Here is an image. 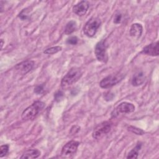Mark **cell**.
<instances>
[{
  "mask_svg": "<svg viewBox=\"0 0 159 159\" xmlns=\"http://www.w3.org/2000/svg\"><path fill=\"white\" fill-rule=\"evenodd\" d=\"M121 20H122V15H121V14H120V13L116 14L115 17H114V22L115 24H119Z\"/></svg>",
  "mask_w": 159,
  "mask_h": 159,
  "instance_id": "cell-23",
  "label": "cell"
},
{
  "mask_svg": "<svg viewBox=\"0 0 159 159\" xmlns=\"http://www.w3.org/2000/svg\"><path fill=\"white\" fill-rule=\"evenodd\" d=\"M40 155V152L37 149H31L26 151L20 157V158H37Z\"/></svg>",
  "mask_w": 159,
  "mask_h": 159,
  "instance_id": "cell-14",
  "label": "cell"
},
{
  "mask_svg": "<svg viewBox=\"0 0 159 159\" xmlns=\"http://www.w3.org/2000/svg\"><path fill=\"white\" fill-rule=\"evenodd\" d=\"M80 129V127L78 125H74L71 127V130H70V133L72 134H76Z\"/></svg>",
  "mask_w": 159,
  "mask_h": 159,
  "instance_id": "cell-24",
  "label": "cell"
},
{
  "mask_svg": "<svg viewBox=\"0 0 159 159\" xmlns=\"http://www.w3.org/2000/svg\"><path fill=\"white\" fill-rule=\"evenodd\" d=\"M78 38L76 36H72L68 38L66 40V43L70 45H76L78 43Z\"/></svg>",
  "mask_w": 159,
  "mask_h": 159,
  "instance_id": "cell-20",
  "label": "cell"
},
{
  "mask_svg": "<svg viewBox=\"0 0 159 159\" xmlns=\"http://www.w3.org/2000/svg\"><path fill=\"white\" fill-rule=\"evenodd\" d=\"M142 147L141 143H137L136 146L129 153L128 155L127 156V158H137L139 155V152L140 150Z\"/></svg>",
  "mask_w": 159,
  "mask_h": 159,
  "instance_id": "cell-16",
  "label": "cell"
},
{
  "mask_svg": "<svg viewBox=\"0 0 159 159\" xmlns=\"http://www.w3.org/2000/svg\"><path fill=\"white\" fill-rule=\"evenodd\" d=\"M60 50H61V47L55 46V47H52L47 48L46 50H45L43 51V53L45 54H48V55H52V54L60 52Z\"/></svg>",
  "mask_w": 159,
  "mask_h": 159,
  "instance_id": "cell-17",
  "label": "cell"
},
{
  "mask_svg": "<svg viewBox=\"0 0 159 159\" xmlns=\"http://www.w3.org/2000/svg\"><path fill=\"white\" fill-rule=\"evenodd\" d=\"M142 53L150 56H158L159 53L158 42L157 41L145 46L143 48Z\"/></svg>",
  "mask_w": 159,
  "mask_h": 159,
  "instance_id": "cell-10",
  "label": "cell"
},
{
  "mask_svg": "<svg viewBox=\"0 0 159 159\" xmlns=\"http://www.w3.org/2000/svg\"><path fill=\"white\" fill-rule=\"evenodd\" d=\"M112 124L108 121L103 122L98 125L93 132L92 136L95 139H99L106 135L111 129Z\"/></svg>",
  "mask_w": 159,
  "mask_h": 159,
  "instance_id": "cell-5",
  "label": "cell"
},
{
  "mask_svg": "<svg viewBox=\"0 0 159 159\" xmlns=\"http://www.w3.org/2000/svg\"><path fill=\"white\" fill-rule=\"evenodd\" d=\"M101 24V22L99 18L98 17L90 18L84 26V28H83L84 34L89 37H93L96 34Z\"/></svg>",
  "mask_w": 159,
  "mask_h": 159,
  "instance_id": "cell-3",
  "label": "cell"
},
{
  "mask_svg": "<svg viewBox=\"0 0 159 159\" xmlns=\"http://www.w3.org/2000/svg\"><path fill=\"white\" fill-rule=\"evenodd\" d=\"M134 110H135V106L133 104L127 102H123L119 104L117 106L115 110V112L117 114H119V113L126 114V113L132 112L134 111Z\"/></svg>",
  "mask_w": 159,
  "mask_h": 159,
  "instance_id": "cell-11",
  "label": "cell"
},
{
  "mask_svg": "<svg viewBox=\"0 0 159 159\" xmlns=\"http://www.w3.org/2000/svg\"><path fill=\"white\" fill-rule=\"evenodd\" d=\"M9 151V146L7 145H1L0 147V157L2 158L5 156Z\"/></svg>",
  "mask_w": 159,
  "mask_h": 159,
  "instance_id": "cell-19",
  "label": "cell"
},
{
  "mask_svg": "<svg viewBox=\"0 0 159 159\" xmlns=\"http://www.w3.org/2000/svg\"><path fill=\"white\" fill-rule=\"evenodd\" d=\"M63 97V93L61 91H57L54 95V98L56 101H60Z\"/></svg>",
  "mask_w": 159,
  "mask_h": 159,
  "instance_id": "cell-21",
  "label": "cell"
},
{
  "mask_svg": "<svg viewBox=\"0 0 159 159\" xmlns=\"http://www.w3.org/2000/svg\"><path fill=\"white\" fill-rule=\"evenodd\" d=\"M121 75H111L103 78L99 83V85L102 88L107 89L112 87L118 83L122 78Z\"/></svg>",
  "mask_w": 159,
  "mask_h": 159,
  "instance_id": "cell-7",
  "label": "cell"
},
{
  "mask_svg": "<svg viewBox=\"0 0 159 159\" xmlns=\"http://www.w3.org/2000/svg\"><path fill=\"white\" fill-rule=\"evenodd\" d=\"M77 29V25L75 21L71 20L68 22L65 27V34L69 35L75 32Z\"/></svg>",
  "mask_w": 159,
  "mask_h": 159,
  "instance_id": "cell-15",
  "label": "cell"
},
{
  "mask_svg": "<svg viewBox=\"0 0 159 159\" xmlns=\"http://www.w3.org/2000/svg\"><path fill=\"white\" fill-rule=\"evenodd\" d=\"M81 70L77 67L71 68L63 76L61 81L62 88H66L76 83L82 76Z\"/></svg>",
  "mask_w": 159,
  "mask_h": 159,
  "instance_id": "cell-2",
  "label": "cell"
},
{
  "mask_svg": "<svg viewBox=\"0 0 159 159\" xmlns=\"http://www.w3.org/2000/svg\"><path fill=\"white\" fill-rule=\"evenodd\" d=\"M1 47H2V45H3V40H2V39H1Z\"/></svg>",
  "mask_w": 159,
  "mask_h": 159,
  "instance_id": "cell-25",
  "label": "cell"
},
{
  "mask_svg": "<svg viewBox=\"0 0 159 159\" xmlns=\"http://www.w3.org/2000/svg\"><path fill=\"white\" fill-rule=\"evenodd\" d=\"M45 106V103L42 101H37L34 102L22 112V119L25 120L33 119L44 108Z\"/></svg>",
  "mask_w": 159,
  "mask_h": 159,
  "instance_id": "cell-1",
  "label": "cell"
},
{
  "mask_svg": "<svg viewBox=\"0 0 159 159\" xmlns=\"http://www.w3.org/2000/svg\"><path fill=\"white\" fill-rule=\"evenodd\" d=\"M145 81V76L142 71H138L135 73L132 79V84L134 86H139L142 85Z\"/></svg>",
  "mask_w": 159,
  "mask_h": 159,
  "instance_id": "cell-12",
  "label": "cell"
},
{
  "mask_svg": "<svg viewBox=\"0 0 159 159\" xmlns=\"http://www.w3.org/2000/svg\"><path fill=\"white\" fill-rule=\"evenodd\" d=\"M143 27L140 24L134 23L133 24L130 29V35L136 39H139L142 34Z\"/></svg>",
  "mask_w": 159,
  "mask_h": 159,
  "instance_id": "cell-13",
  "label": "cell"
},
{
  "mask_svg": "<svg viewBox=\"0 0 159 159\" xmlns=\"http://www.w3.org/2000/svg\"><path fill=\"white\" fill-rule=\"evenodd\" d=\"M43 91V84H40V85H38L35 88H34V92L36 94H40Z\"/></svg>",
  "mask_w": 159,
  "mask_h": 159,
  "instance_id": "cell-22",
  "label": "cell"
},
{
  "mask_svg": "<svg viewBox=\"0 0 159 159\" xmlns=\"http://www.w3.org/2000/svg\"><path fill=\"white\" fill-rule=\"evenodd\" d=\"M106 49L107 45L105 40H102L96 43L94 49V53L98 61L104 63H106L107 61L108 57Z\"/></svg>",
  "mask_w": 159,
  "mask_h": 159,
  "instance_id": "cell-4",
  "label": "cell"
},
{
  "mask_svg": "<svg viewBox=\"0 0 159 159\" xmlns=\"http://www.w3.org/2000/svg\"><path fill=\"white\" fill-rule=\"evenodd\" d=\"M89 7V4L86 1H81L75 4L73 7V12L79 16H84Z\"/></svg>",
  "mask_w": 159,
  "mask_h": 159,
  "instance_id": "cell-9",
  "label": "cell"
},
{
  "mask_svg": "<svg viewBox=\"0 0 159 159\" xmlns=\"http://www.w3.org/2000/svg\"><path fill=\"white\" fill-rule=\"evenodd\" d=\"M80 143L75 140H71L66 143L62 148L61 155L63 158L71 157L77 151Z\"/></svg>",
  "mask_w": 159,
  "mask_h": 159,
  "instance_id": "cell-6",
  "label": "cell"
},
{
  "mask_svg": "<svg viewBox=\"0 0 159 159\" xmlns=\"http://www.w3.org/2000/svg\"><path fill=\"white\" fill-rule=\"evenodd\" d=\"M127 129H128V130L129 131H130L132 133H134V134H135L137 135H143L145 133V132L143 130H142V129H139V128H137L136 127H134V126L130 125V126L128 127Z\"/></svg>",
  "mask_w": 159,
  "mask_h": 159,
  "instance_id": "cell-18",
  "label": "cell"
},
{
  "mask_svg": "<svg viewBox=\"0 0 159 159\" xmlns=\"http://www.w3.org/2000/svg\"><path fill=\"white\" fill-rule=\"evenodd\" d=\"M34 62L32 60H25L20 63H18L15 66V70L19 75H25L33 68Z\"/></svg>",
  "mask_w": 159,
  "mask_h": 159,
  "instance_id": "cell-8",
  "label": "cell"
}]
</instances>
